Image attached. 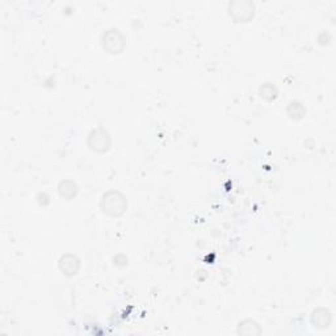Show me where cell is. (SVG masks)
Segmentation results:
<instances>
[{
	"label": "cell",
	"instance_id": "1",
	"mask_svg": "<svg viewBox=\"0 0 336 336\" xmlns=\"http://www.w3.org/2000/svg\"><path fill=\"white\" fill-rule=\"evenodd\" d=\"M102 209L108 216L118 217L126 209V200L120 192H108L103 196Z\"/></svg>",
	"mask_w": 336,
	"mask_h": 336
},
{
	"label": "cell",
	"instance_id": "2",
	"mask_svg": "<svg viewBox=\"0 0 336 336\" xmlns=\"http://www.w3.org/2000/svg\"><path fill=\"white\" fill-rule=\"evenodd\" d=\"M89 140H93L95 142L89 143L91 149L96 150V151H105L109 146V138L108 134L103 130H96L91 134Z\"/></svg>",
	"mask_w": 336,
	"mask_h": 336
},
{
	"label": "cell",
	"instance_id": "3",
	"mask_svg": "<svg viewBox=\"0 0 336 336\" xmlns=\"http://www.w3.org/2000/svg\"><path fill=\"white\" fill-rule=\"evenodd\" d=\"M114 41H125L122 35H121L118 30H108V33H105V35L103 36V45H104V48L111 51L112 54H118L117 49L114 46Z\"/></svg>",
	"mask_w": 336,
	"mask_h": 336
},
{
	"label": "cell",
	"instance_id": "4",
	"mask_svg": "<svg viewBox=\"0 0 336 336\" xmlns=\"http://www.w3.org/2000/svg\"><path fill=\"white\" fill-rule=\"evenodd\" d=\"M238 333H243V335H255V333H260V328L255 322L252 320H244L243 323L239 324Z\"/></svg>",
	"mask_w": 336,
	"mask_h": 336
}]
</instances>
